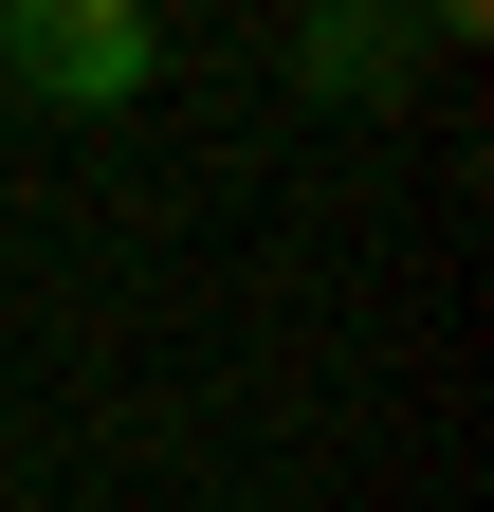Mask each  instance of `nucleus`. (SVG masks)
<instances>
[{
	"label": "nucleus",
	"instance_id": "1",
	"mask_svg": "<svg viewBox=\"0 0 494 512\" xmlns=\"http://www.w3.org/2000/svg\"><path fill=\"white\" fill-rule=\"evenodd\" d=\"M147 74H165L147 0H0V92L19 110H129Z\"/></svg>",
	"mask_w": 494,
	"mask_h": 512
},
{
	"label": "nucleus",
	"instance_id": "2",
	"mask_svg": "<svg viewBox=\"0 0 494 512\" xmlns=\"http://www.w3.org/2000/svg\"><path fill=\"white\" fill-rule=\"evenodd\" d=\"M293 92L312 110H403L421 92V19L403 0H312V19H293Z\"/></svg>",
	"mask_w": 494,
	"mask_h": 512
},
{
	"label": "nucleus",
	"instance_id": "3",
	"mask_svg": "<svg viewBox=\"0 0 494 512\" xmlns=\"http://www.w3.org/2000/svg\"><path fill=\"white\" fill-rule=\"evenodd\" d=\"M476 19H494V0H421V37H476Z\"/></svg>",
	"mask_w": 494,
	"mask_h": 512
}]
</instances>
